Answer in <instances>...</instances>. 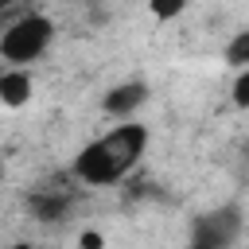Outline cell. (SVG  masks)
<instances>
[{
	"mask_svg": "<svg viewBox=\"0 0 249 249\" xmlns=\"http://www.w3.org/2000/svg\"><path fill=\"white\" fill-rule=\"evenodd\" d=\"M51 35H54V23H51L47 16H39V12H27V16H19L16 23L4 27V35H0V54H4L8 62H16V66L35 62V58L47 51Z\"/></svg>",
	"mask_w": 249,
	"mask_h": 249,
	"instance_id": "obj_1",
	"label": "cell"
},
{
	"mask_svg": "<svg viewBox=\"0 0 249 249\" xmlns=\"http://www.w3.org/2000/svg\"><path fill=\"white\" fill-rule=\"evenodd\" d=\"M74 175H78L82 183H89V187H105V183H117V179L124 175V167L117 163V156L109 152L105 140H93V144H86V148L78 152Z\"/></svg>",
	"mask_w": 249,
	"mask_h": 249,
	"instance_id": "obj_3",
	"label": "cell"
},
{
	"mask_svg": "<svg viewBox=\"0 0 249 249\" xmlns=\"http://www.w3.org/2000/svg\"><path fill=\"white\" fill-rule=\"evenodd\" d=\"M233 105L249 109V70H241V74H237V82H233Z\"/></svg>",
	"mask_w": 249,
	"mask_h": 249,
	"instance_id": "obj_10",
	"label": "cell"
},
{
	"mask_svg": "<svg viewBox=\"0 0 249 249\" xmlns=\"http://www.w3.org/2000/svg\"><path fill=\"white\" fill-rule=\"evenodd\" d=\"M144 101H148V86H144V82H124V86H113L101 105H105L109 117H128V113H136Z\"/></svg>",
	"mask_w": 249,
	"mask_h": 249,
	"instance_id": "obj_5",
	"label": "cell"
},
{
	"mask_svg": "<svg viewBox=\"0 0 249 249\" xmlns=\"http://www.w3.org/2000/svg\"><path fill=\"white\" fill-rule=\"evenodd\" d=\"M187 249H198V245H187Z\"/></svg>",
	"mask_w": 249,
	"mask_h": 249,
	"instance_id": "obj_14",
	"label": "cell"
},
{
	"mask_svg": "<svg viewBox=\"0 0 249 249\" xmlns=\"http://www.w3.org/2000/svg\"><path fill=\"white\" fill-rule=\"evenodd\" d=\"M8 4H12V0H0V8H8Z\"/></svg>",
	"mask_w": 249,
	"mask_h": 249,
	"instance_id": "obj_13",
	"label": "cell"
},
{
	"mask_svg": "<svg viewBox=\"0 0 249 249\" xmlns=\"http://www.w3.org/2000/svg\"><path fill=\"white\" fill-rule=\"evenodd\" d=\"M245 160H249V152H245Z\"/></svg>",
	"mask_w": 249,
	"mask_h": 249,
	"instance_id": "obj_15",
	"label": "cell"
},
{
	"mask_svg": "<svg viewBox=\"0 0 249 249\" xmlns=\"http://www.w3.org/2000/svg\"><path fill=\"white\" fill-rule=\"evenodd\" d=\"M148 8H152L156 19H175V16L187 8V0H148Z\"/></svg>",
	"mask_w": 249,
	"mask_h": 249,
	"instance_id": "obj_9",
	"label": "cell"
},
{
	"mask_svg": "<svg viewBox=\"0 0 249 249\" xmlns=\"http://www.w3.org/2000/svg\"><path fill=\"white\" fill-rule=\"evenodd\" d=\"M226 62L249 70V31H237V35L230 39V47H226Z\"/></svg>",
	"mask_w": 249,
	"mask_h": 249,
	"instance_id": "obj_8",
	"label": "cell"
},
{
	"mask_svg": "<svg viewBox=\"0 0 249 249\" xmlns=\"http://www.w3.org/2000/svg\"><path fill=\"white\" fill-rule=\"evenodd\" d=\"M82 249H101V233H82Z\"/></svg>",
	"mask_w": 249,
	"mask_h": 249,
	"instance_id": "obj_11",
	"label": "cell"
},
{
	"mask_svg": "<svg viewBox=\"0 0 249 249\" xmlns=\"http://www.w3.org/2000/svg\"><path fill=\"white\" fill-rule=\"evenodd\" d=\"M105 144H109V152L117 156V163L128 171L140 156H144V144H148V132L140 128V124H117L109 136H105Z\"/></svg>",
	"mask_w": 249,
	"mask_h": 249,
	"instance_id": "obj_4",
	"label": "cell"
},
{
	"mask_svg": "<svg viewBox=\"0 0 249 249\" xmlns=\"http://www.w3.org/2000/svg\"><path fill=\"white\" fill-rule=\"evenodd\" d=\"M241 233V210L237 206H218L202 218H195V241L198 249H230L233 237Z\"/></svg>",
	"mask_w": 249,
	"mask_h": 249,
	"instance_id": "obj_2",
	"label": "cell"
},
{
	"mask_svg": "<svg viewBox=\"0 0 249 249\" xmlns=\"http://www.w3.org/2000/svg\"><path fill=\"white\" fill-rule=\"evenodd\" d=\"M31 214L39 218V222H58V218H66V210H70V202H66V195H31Z\"/></svg>",
	"mask_w": 249,
	"mask_h": 249,
	"instance_id": "obj_7",
	"label": "cell"
},
{
	"mask_svg": "<svg viewBox=\"0 0 249 249\" xmlns=\"http://www.w3.org/2000/svg\"><path fill=\"white\" fill-rule=\"evenodd\" d=\"M8 249H31V245H8Z\"/></svg>",
	"mask_w": 249,
	"mask_h": 249,
	"instance_id": "obj_12",
	"label": "cell"
},
{
	"mask_svg": "<svg viewBox=\"0 0 249 249\" xmlns=\"http://www.w3.org/2000/svg\"><path fill=\"white\" fill-rule=\"evenodd\" d=\"M0 97H4V105H23L27 97H31V74L27 70H19V66H12V70H4L0 74Z\"/></svg>",
	"mask_w": 249,
	"mask_h": 249,
	"instance_id": "obj_6",
	"label": "cell"
}]
</instances>
